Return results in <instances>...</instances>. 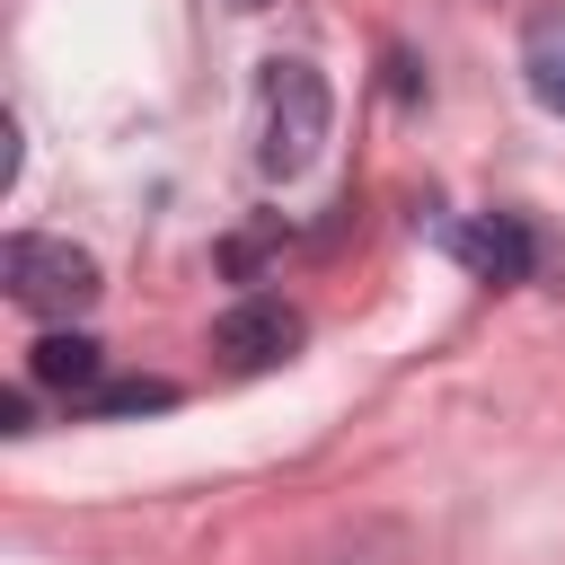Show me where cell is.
Segmentation results:
<instances>
[{
  "mask_svg": "<svg viewBox=\"0 0 565 565\" xmlns=\"http://www.w3.org/2000/svg\"><path fill=\"white\" fill-rule=\"evenodd\" d=\"M327 124H335L327 71L300 62V53H274L265 79H256V168H265V177H300V168H318Z\"/></svg>",
  "mask_w": 565,
  "mask_h": 565,
  "instance_id": "obj_1",
  "label": "cell"
},
{
  "mask_svg": "<svg viewBox=\"0 0 565 565\" xmlns=\"http://www.w3.org/2000/svg\"><path fill=\"white\" fill-rule=\"evenodd\" d=\"M0 282H9V300L35 309V318H79V309L106 291L88 247H71V238H35V230H18V238L0 247Z\"/></svg>",
  "mask_w": 565,
  "mask_h": 565,
  "instance_id": "obj_2",
  "label": "cell"
},
{
  "mask_svg": "<svg viewBox=\"0 0 565 565\" xmlns=\"http://www.w3.org/2000/svg\"><path fill=\"white\" fill-rule=\"evenodd\" d=\"M433 247L459 256L477 282H530V265H539V238H530L512 212H459V221H433Z\"/></svg>",
  "mask_w": 565,
  "mask_h": 565,
  "instance_id": "obj_3",
  "label": "cell"
},
{
  "mask_svg": "<svg viewBox=\"0 0 565 565\" xmlns=\"http://www.w3.org/2000/svg\"><path fill=\"white\" fill-rule=\"evenodd\" d=\"M300 309L291 300H238L221 327H212V353H230L238 371H274L282 353H300Z\"/></svg>",
  "mask_w": 565,
  "mask_h": 565,
  "instance_id": "obj_4",
  "label": "cell"
},
{
  "mask_svg": "<svg viewBox=\"0 0 565 565\" xmlns=\"http://www.w3.org/2000/svg\"><path fill=\"white\" fill-rule=\"evenodd\" d=\"M521 71H530V97H539L547 115H565V9H539V18H530Z\"/></svg>",
  "mask_w": 565,
  "mask_h": 565,
  "instance_id": "obj_5",
  "label": "cell"
},
{
  "mask_svg": "<svg viewBox=\"0 0 565 565\" xmlns=\"http://www.w3.org/2000/svg\"><path fill=\"white\" fill-rule=\"evenodd\" d=\"M44 388H97V371H106V344L97 335H79V327H53L44 344H35V362H26Z\"/></svg>",
  "mask_w": 565,
  "mask_h": 565,
  "instance_id": "obj_6",
  "label": "cell"
},
{
  "mask_svg": "<svg viewBox=\"0 0 565 565\" xmlns=\"http://www.w3.org/2000/svg\"><path fill=\"white\" fill-rule=\"evenodd\" d=\"M88 406L97 415H150V406H177V388L168 380H124V388H97Z\"/></svg>",
  "mask_w": 565,
  "mask_h": 565,
  "instance_id": "obj_7",
  "label": "cell"
},
{
  "mask_svg": "<svg viewBox=\"0 0 565 565\" xmlns=\"http://www.w3.org/2000/svg\"><path fill=\"white\" fill-rule=\"evenodd\" d=\"M230 9H247V18H256V9H274V0H230Z\"/></svg>",
  "mask_w": 565,
  "mask_h": 565,
  "instance_id": "obj_8",
  "label": "cell"
}]
</instances>
